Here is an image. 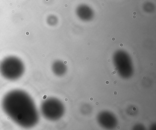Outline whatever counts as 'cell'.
Returning <instances> with one entry per match:
<instances>
[{"mask_svg": "<svg viewBox=\"0 0 156 130\" xmlns=\"http://www.w3.org/2000/svg\"><path fill=\"white\" fill-rule=\"evenodd\" d=\"M2 105L7 115L23 128H32L39 122V112L33 100L23 90L16 89L7 93Z\"/></svg>", "mask_w": 156, "mask_h": 130, "instance_id": "6da1fadb", "label": "cell"}, {"mask_svg": "<svg viewBox=\"0 0 156 130\" xmlns=\"http://www.w3.org/2000/svg\"><path fill=\"white\" fill-rule=\"evenodd\" d=\"M24 70L22 61L16 56L6 57L0 64V73L10 81L18 80L22 76Z\"/></svg>", "mask_w": 156, "mask_h": 130, "instance_id": "7a4b0ae2", "label": "cell"}, {"mask_svg": "<svg viewBox=\"0 0 156 130\" xmlns=\"http://www.w3.org/2000/svg\"><path fill=\"white\" fill-rule=\"evenodd\" d=\"M57 104L53 99H46L41 105V111L45 118L50 120L54 119L57 115Z\"/></svg>", "mask_w": 156, "mask_h": 130, "instance_id": "3957f363", "label": "cell"}, {"mask_svg": "<svg viewBox=\"0 0 156 130\" xmlns=\"http://www.w3.org/2000/svg\"><path fill=\"white\" fill-rule=\"evenodd\" d=\"M116 71H112V72H111V75H115L116 74Z\"/></svg>", "mask_w": 156, "mask_h": 130, "instance_id": "277c9868", "label": "cell"}, {"mask_svg": "<svg viewBox=\"0 0 156 130\" xmlns=\"http://www.w3.org/2000/svg\"><path fill=\"white\" fill-rule=\"evenodd\" d=\"M117 83L118 81H117V80H115V81H114V82H113V84H114V85H116L117 84Z\"/></svg>", "mask_w": 156, "mask_h": 130, "instance_id": "5b68a950", "label": "cell"}, {"mask_svg": "<svg viewBox=\"0 0 156 130\" xmlns=\"http://www.w3.org/2000/svg\"><path fill=\"white\" fill-rule=\"evenodd\" d=\"M118 94V92L117 91H115V92H113V95H115V96H116Z\"/></svg>", "mask_w": 156, "mask_h": 130, "instance_id": "8992f818", "label": "cell"}, {"mask_svg": "<svg viewBox=\"0 0 156 130\" xmlns=\"http://www.w3.org/2000/svg\"><path fill=\"white\" fill-rule=\"evenodd\" d=\"M89 100H90V101H94V98L92 97H90V98H89Z\"/></svg>", "mask_w": 156, "mask_h": 130, "instance_id": "52a82bcc", "label": "cell"}, {"mask_svg": "<svg viewBox=\"0 0 156 130\" xmlns=\"http://www.w3.org/2000/svg\"><path fill=\"white\" fill-rule=\"evenodd\" d=\"M109 82L108 81H106L105 82V84L108 85L109 84Z\"/></svg>", "mask_w": 156, "mask_h": 130, "instance_id": "ba28073f", "label": "cell"}, {"mask_svg": "<svg viewBox=\"0 0 156 130\" xmlns=\"http://www.w3.org/2000/svg\"><path fill=\"white\" fill-rule=\"evenodd\" d=\"M96 105H99V102H96L95 103Z\"/></svg>", "mask_w": 156, "mask_h": 130, "instance_id": "9c48e42d", "label": "cell"}, {"mask_svg": "<svg viewBox=\"0 0 156 130\" xmlns=\"http://www.w3.org/2000/svg\"><path fill=\"white\" fill-rule=\"evenodd\" d=\"M74 102V100H73V99H71V100H70V102L72 103H73Z\"/></svg>", "mask_w": 156, "mask_h": 130, "instance_id": "30bf717a", "label": "cell"}, {"mask_svg": "<svg viewBox=\"0 0 156 130\" xmlns=\"http://www.w3.org/2000/svg\"><path fill=\"white\" fill-rule=\"evenodd\" d=\"M114 70L115 71H117L118 70V69L117 67H115V69H114Z\"/></svg>", "mask_w": 156, "mask_h": 130, "instance_id": "8fae6325", "label": "cell"}, {"mask_svg": "<svg viewBox=\"0 0 156 130\" xmlns=\"http://www.w3.org/2000/svg\"><path fill=\"white\" fill-rule=\"evenodd\" d=\"M64 101H65V102H67V101H68V98H66L65 99H64Z\"/></svg>", "mask_w": 156, "mask_h": 130, "instance_id": "7c38bea8", "label": "cell"}, {"mask_svg": "<svg viewBox=\"0 0 156 130\" xmlns=\"http://www.w3.org/2000/svg\"><path fill=\"white\" fill-rule=\"evenodd\" d=\"M107 61L108 63L111 62V60H110V59H108V60Z\"/></svg>", "mask_w": 156, "mask_h": 130, "instance_id": "4fadbf2b", "label": "cell"}, {"mask_svg": "<svg viewBox=\"0 0 156 130\" xmlns=\"http://www.w3.org/2000/svg\"><path fill=\"white\" fill-rule=\"evenodd\" d=\"M133 110L134 111H136V107H133Z\"/></svg>", "mask_w": 156, "mask_h": 130, "instance_id": "5bb4252c", "label": "cell"}, {"mask_svg": "<svg viewBox=\"0 0 156 130\" xmlns=\"http://www.w3.org/2000/svg\"><path fill=\"white\" fill-rule=\"evenodd\" d=\"M67 61H64V64H67Z\"/></svg>", "mask_w": 156, "mask_h": 130, "instance_id": "9a60e30c", "label": "cell"}, {"mask_svg": "<svg viewBox=\"0 0 156 130\" xmlns=\"http://www.w3.org/2000/svg\"><path fill=\"white\" fill-rule=\"evenodd\" d=\"M146 76H143V78H142V79H143V80H146Z\"/></svg>", "mask_w": 156, "mask_h": 130, "instance_id": "2e32d148", "label": "cell"}, {"mask_svg": "<svg viewBox=\"0 0 156 130\" xmlns=\"http://www.w3.org/2000/svg\"><path fill=\"white\" fill-rule=\"evenodd\" d=\"M150 66H152V65H153V63H150Z\"/></svg>", "mask_w": 156, "mask_h": 130, "instance_id": "e0dca14e", "label": "cell"}, {"mask_svg": "<svg viewBox=\"0 0 156 130\" xmlns=\"http://www.w3.org/2000/svg\"><path fill=\"white\" fill-rule=\"evenodd\" d=\"M119 45H120V46H121V47H122V46H123V44L121 43Z\"/></svg>", "mask_w": 156, "mask_h": 130, "instance_id": "ac0fdd59", "label": "cell"}, {"mask_svg": "<svg viewBox=\"0 0 156 130\" xmlns=\"http://www.w3.org/2000/svg\"><path fill=\"white\" fill-rule=\"evenodd\" d=\"M129 115H133V113L131 112L129 113Z\"/></svg>", "mask_w": 156, "mask_h": 130, "instance_id": "d6986e66", "label": "cell"}, {"mask_svg": "<svg viewBox=\"0 0 156 130\" xmlns=\"http://www.w3.org/2000/svg\"><path fill=\"white\" fill-rule=\"evenodd\" d=\"M86 60H87V61H88V60H89V57H86Z\"/></svg>", "mask_w": 156, "mask_h": 130, "instance_id": "ffe728a7", "label": "cell"}, {"mask_svg": "<svg viewBox=\"0 0 156 130\" xmlns=\"http://www.w3.org/2000/svg\"><path fill=\"white\" fill-rule=\"evenodd\" d=\"M112 41H115V38H112Z\"/></svg>", "mask_w": 156, "mask_h": 130, "instance_id": "44dd1931", "label": "cell"}, {"mask_svg": "<svg viewBox=\"0 0 156 130\" xmlns=\"http://www.w3.org/2000/svg\"><path fill=\"white\" fill-rule=\"evenodd\" d=\"M117 128H118V129H120V126H117Z\"/></svg>", "mask_w": 156, "mask_h": 130, "instance_id": "7402d4cb", "label": "cell"}, {"mask_svg": "<svg viewBox=\"0 0 156 130\" xmlns=\"http://www.w3.org/2000/svg\"><path fill=\"white\" fill-rule=\"evenodd\" d=\"M133 55L136 54V52H133Z\"/></svg>", "mask_w": 156, "mask_h": 130, "instance_id": "603a6c76", "label": "cell"}, {"mask_svg": "<svg viewBox=\"0 0 156 130\" xmlns=\"http://www.w3.org/2000/svg\"><path fill=\"white\" fill-rule=\"evenodd\" d=\"M90 43H87V45H90Z\"/></svg>", "mask_w": 156, "mask_h": 130, "instance_id": "cb8c5ba5", "label": "cell"}]
</instances>
